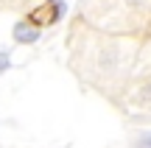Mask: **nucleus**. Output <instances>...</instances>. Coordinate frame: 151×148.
Returning <instances> with one entry per match:
<instances>
[{"instance_id": "f03ea898", "label": "nucleus", "mask_w": 151, "mask_h": 148, "mask_svg": "<svg viewBox=\"0 0 151 148\" xmlns=\"http://www.w3.org/2000/svg\"><path fill=\"white\" fill-rule=\"evenodd\" d=\"M14 39L22 42V45H31V42L39 39V28H34L31 22H17L14 25Z\"/></svg>"}, {"instance_id": "39448f33", "label": "nucleus", "mask_w": 151, "mask_h": 148, "mask_svg": "<svg viewBox=\"0 0 151 148\" xmlns=\"http://www.w3.org/2000/svg\"><path fill=\"white\" fill-rule=\"evenodd\" d=\"M129 3H140V0H129Z\"/></svg>"}, {"instance_id": "20e7f679", "label": "nucleus", "mask_w": 151, "mask_h": 148, "mask_svg": "<svg viewBox=\"0 0 151 148\" xmlns=\"http://www.w3.org/2000/svg\"><path fill=\"white\" fill-rule=\"evenodd\" d=\"M140 148H151V134H143L140 137Z\"/></svg>"}, {"instance_id": "7ed1b4c3", "label": "nucleus", "mask_w": 151, "mask_h": 148, "mask_svg": "<svg viewBox=\"0 0 151 148\" xmlns=\"http://www.w3.org/2000/svg\"><path fill=\"white\" fill-rule=\"evenodd\" d=\"M9 64H11V59H9L6 53H0V73H6V70H9Z\"/></svg>"}, {"instance_id": "f257e3e1", "label": "nucleus", "mask_w": 151, "mask_h": 148, "mask_svg": "<svg viewBox=\"0 0 151 148\" xmlns=\"http://www.w3.org/2000/svg\"><path fill=\"white\" fill-rule=\"evenodd\" d=\"M62 11H65V6L62 3H42L39 9L31 11V25L39 28V25H50V22H56V17H62Z\"/></svg>"}]
</instances>
